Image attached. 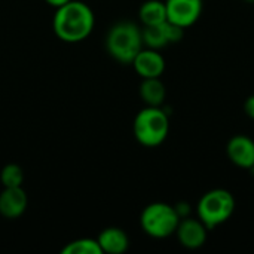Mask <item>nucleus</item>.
Returning a JSON list of instances; mask_svg holds the SVG:
<instances>
[{
    "mask_svg": "<svg viewBox=\"0 0 254 254\" xmlns=\"http://www.w3.org/2000/svg\"><path fill=\"white\" fill-rule=\"evenodd\" d=\"M94 13L91 7L82 1L70 0L57 7L54 16V31L64 42H80L92 31Z\"/></svg>",
    "mask_w": 254,
    "mask_h": 254,
    "instance_id": "obj_1",
    "label": "nucleus"
},
{
    "mask_svg": "<svg viewBox=\"0 0 254 254\" xmlns=\"http://www.w3.org/2000/svg\"><path fill=\"white\" fill-rule=\"evenodd\" d=\"M109 54L122 64H132L134 58L143 48L141 30L129 21L115 24L107 34Z\"/></svg>",
    "mask_w": 254,
    "mask_h": 254,
    "instance_id": "obj_2",
    "label": "nucleus"
},
{
    "mask_svg": "<svg viewBox=\"0 0 254 254\" xmlns=\"http://www.w3.org/2000/svg\"><path fill=\"white\" fill-rule=\"evenodd\" d=\"M170 131L168 115L153 106H147L134 119V135L146 147H156L162 144Z\"/></svg>",
    "mask_w": 254,
    "mask_h": 254,
    "instance_id": "obj_3",
    "label": "nucleus"
},
{
    "mask_svg": "<svg viewBox=\"0 0 254 254\" xmlns=\"http://www.w3.org/2000/svg\"><path fill=\"white\" fill-rule=\"evenodd\" d=\"M235 211V198L226 189H213L198 202V217L208 231L225 223Z\"/></svg>",
    "mask_w": 254,
    "mask_h": 254,
    "instance_id": "obj_4",
    "label": "nucleus"
},
{
    "mask_svg": "<svg viewBox=\"0 0 254 254\" xmlns=\"http://www.w3.org/2000/svg\"><path fill=\"white\" fill-rule=\"evenodd\" d=\"M180 216L173 205L165 202H153L141 213V228L153 238H167L177 231Z\"/></svg>",
    "mask_w": 254,
    "mask_h": 254,
    "instance_id": "obj_5",
    "label": "nucleus"
},
{
    "mask_svg": "<svg viewBox=\"0 0 254 254\" xmlns=\"http://www.w3.org/2000/svg\"><path fill=\"white\" fill-rule=\"evenodd\" d=\"M167 19L183 28L193 25L202 12V0H167Z\"/></svg>",
    "mask_w": 254,
    "mask_h": 254,
    "instance_id": "obj_6",
    "label": "nucleus"
},
{
    "mask_svg": "<svg viewBox=\"0 0 254 254\" xmlns=\"http://www.w3.org/2000/svg\"><path fill=\"white\" fill-rule=\"evenodd\" d=\"M228 158L240 168H254V140L249 135L238 134L232 137L226 146Z\"/></svg>",
    "mask_w": 254,
    "mask_h": 254,
    "instance_id": "obj_7",
    "label": "nucleus"
},
{
    "mask_svg": "<svg viewBox=\"0 0 254 254\" xmlns=\"http://www.w3.org/2000/svg\"><path fill=\"white\" fill-rule=\"evenodd\" d=\"M176 232H177L179 241L183 247L195 250L205 244L208 229L201 220L185 217L183 220H180Z\"/></svg>",
    "mask_w": 254,
    "mask_h": 254,
    "instance_id": "obj_8",
    "label": "nucleus"
},
{
    "mask_svg": "<svg viewBox=\"0 0 254 254\" xmlns=\"http://www.w3.org/2000/svg\"><path fill=\"white\" fill-rule=\"evenodd\" d=\"M132 65L143 79L159 77L165 70V60L156 49H141L134 58Z\"/></svg>",
    "mask_w": 254,
    "mask_h": 254,
    "instance_id": "obj_9",
    "label": "nucleus"
},
{
    "mask_svg": "<svg viewBox=\"0 0 254 254\" xmlns=\"http://www.w3.org/2000/svg\"><path fill=\"white\" fill-rule=\"evenodd\" d=\"M27 208V195L21 186L4 188L0 193V213L7 219L19 217Z\"/></svg>",
    "mask_w": 254,
    "mask_h": 254,
    "instance_id": "obj_10",
    "label": "nucleus"
},
{
    "mask_svg": "<svg viewBox=\"0 0 254 254\" xmlns=\"http://www.w3.org/2000/svg\"><path fill=\"white\" fill-rule=\"evenodd\" d=\"M97 241H98L103 253L110 254H121L127 252L128 244H129L127 234L119 228H107V229H104L100 234Z\"/></svg>",
    "mask_w": 254,
    "mask_h": 254,
    "instance_id": "obj_11",
    "label": "nucleus"
},
{
    "mask_svg": "<svg viewBox=\"0 0 254 254\" xmlns=\"http://www.w3.org/2000/svg\"><path fill=\"white\" fill-rule=\"evenodd\" d=\"M165 86L159 80V77L144 79L140 86V95L147 106L159 107L165 100Z\"/></svg>",
    "mask_w": 254,
    "mask_h": 254,
    "instance_id": "obj_12",
    "label": "nucleus"
},
{
    "mask_svg": "<svg viewBox=\"0 0 254 254\" xmlns=\"http://www.w3.org/2000/svg\"><path fill=\"white\" fill-rule=\"evenodd\" d=\"M140 19L144 25H158L167 21V6L159 0H147L140 7Z\"/></svg>",
    "mask_w": 254,
    "mask_h": 254,
    "instance_id": "obj_13",
    "label": "nucleus"
},
{
    "mask_svg": "<svg viewBox=\"0 0 254 254\" xmlns=\"http://www.w3.org/2000/svg\"><path fill=\"white\" fill-rule=\"evenodd\" d=\"M167 22V21H165ZM165 22L158 25H144L141 34H143V43L147 45L150 49H159L170 43L167 36Z\"/></svg>",
    "mask_w": 254,
    "mask_h": 254,
    "instance_id": "obj_14",
    "label": "nucleus"
},
{
    "mask_svg": "<svg viewBox=\"0 0 254 254\" xmlns=\"http://www.w3.org/2000/svg\"><path fill=\"white\" fill-rule=\"evenodd\" d=\"M101 247L97 240L83 238L68 243L64 249L63 254H101Z\"/></svg>",
    "mask_w": 254,
    "mask_h": 254,
    "instance_id": "obj_15",
    "label": "nucleus"
},
{
    "mask_svg": "<svg viewBox=\"0 0 254 254\" xmlns=\"http://www.w3.org/2000/svg\"><path fill=\"white\" fill-rule=\"evenodd\" d=\"M1 183L4 188H15V186H21L22 180H24V173L22 168L16 164H9L3 168L1 171Z\"/></svg>",
    "mask_w": 254,
    "mask_h": 254,
    "instance_id": "obj_16",
    "label": "nucleus"
},
{
    "mask_svg": "<svg viewBox=\"0 0 254 254\" xmlns=\"http://www.w3.org/2000/svg\"><path fill=\"white\" fill-rule=\"evenodd\" d=\"M174 208H176L177 214L180 216V219L188 217V216H189V213H190V207H189V204H188V202H180V204H177Z\"/></svg>",
    "mask_w": 254,
    "mask_h": 254,
    "instance_id": "obj_17",
    "label": "nucleus"
},
{
    "mask_svg": "<svg viewBox=\"0 0 254 254\" xmlns=\"http://www.w3.org/2000/svg\"><path fill=\"white\" fill-rule=\"evenodd\" d=\"M244 112L249 118L254 119V95H250L244 103Z\"/></svg>",
    "mask_w": 254,
    "mask_h": 254,
    "instance_id": "obj_18",
    "label": "nucleus"
},
{
    "mask_svg": "<svg viewBox=\"0 0 254 254\" xmlns=\"http://www.w3.org/2000/svg\"><path fill=\"white\" fill-rule=\"evenodd\" d=\"M49 4H52V6H55V7H60V6H63V4H65V3H68L70 0H46Z\"/></svg>",
    "mask_w": 254,
    "mask_h": 254,
    "instance_id": "obj_19",
    "label": "nucleus"
},
{
    "mask_svg": "<svg viewBox=\"0 0 254 254\" xmlns=\"http://www.w3.org/2000/svg\"><path fill=\"white\" fill-rule=\"evenodd\" d=\"M253 170H254V168H253Z\"/></svg>",
    "mask_w": 254,
    "mask_h": 254,
    "instance_id": "obj_20",
    "label": "nucleus"
}]
</instances>
